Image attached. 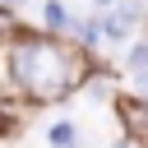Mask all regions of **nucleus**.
I'll return each instance as SVG.
<instances>
[{
	"instance_id": "39448f33",
	"label": "nucleus",
	"mask_w": 148,
	"mask_h": 148,
	"mask_svg": "<svg viewBox=\"0 0 148 148\" xmlns=\"http://www.w3.org/2000/svg\"><path fill=\"white\" fill-rule=\"evenodd\" d=\"M130 69L139 74V69H148V42H139L134 51H130Z\"/></svg>"
},
{
	"instance_id": "6e6552de",
	"label": "nucleus",
	"mask_w": 148,
	"mask_h": 148,
	"mask_svg": "<svg viewBox=\"0 0 148 148\" xmlns=\"http://www.w3.org/2000/svg\"><path fill=\"white\" fill-rule=\"evenodd\" d=\"M0 5H23V0H0Z\"/></svg>"
},
{
	"instance_id": "1a4fd4ad",
	"label": "nucleus",
	"mask_w": 148,
	"mask_h": 148,
	"mask_svg": "<svg viewBox=\"0 0 148 148\" xmlns=\"http://www.w3.org/2000/svg\"><path fill=\"white\" fill-rule=\"evenodd\" d=\"M116 148H130V143H116Z\"/></svg>"
},
{
	"instance_id": "7ed1b4c3",
	"label": "nucleus",
	"mask_w": 148,
	"mask_h": 148,
	"mask_svg": "<svg viewBox=\"0 0 148 148\" xmlns=\"http://www.w3.org/2000/svg\"><path fill=\"white\" fill-rule=\"evenodd\" d=\"M51 143H56V148H69V143H79V134H74V125H69V120H60V125H51Z\"/></svg>"
},
{
	"instance_id": "0eeeda50",
	"label": "nucleus",
	"mask_w": 148,
	"mask_h": 148,
	"mask_svg": "<svg viewBox=\"0 0 148 148\" xmlns=\"http://www.w3.org/2000/svg\"><path fill=\"white\" fill-rule=\"evenodd\" d=\"M92 5H97V9H111V5H116V0H92Z\"/></svg>"
},
{
	"instance_id": "20e7f679",
	"label": "nucleus",
	"mask_w": 148,
	"mask_h": 148,
	"mask_svg": "<svg viewBox=\"0 0 148 148\" xmlns=\"http://www.w3.org/2000/svg\"><path fill=\"white\" fill-rule=\"evenodd\" d=\"M46 23H51V28H65V23H69V14H65V5H60V0H51V5H46Z\"/></svg>"
},
{
	"instance_id": "f257e3e1",
	"label": "nucleus",
	"mask_w": 148,
	"mask_h": 148,
	"mask_svg": "<svg viewBox=\"0 0 148 148\" xmlns=\"http://www.w3.org/2000/svg\"><path fill=\"white\" fill-rule=\"evenodd\" d=\"M9 65H14V79H18L32 97H42V102H51V97L69 92V83H79V60H69V51H60V46L46 42V37L18 42Z\"/></svg>"
},
{
	"instance_id": "f03ea898",
	"label": "nucleus",
	"mask_w": 148,
	"mask_h": 148,
	"mask_svg": "<svg viewBox=\"0 0 148 148\" xmlns=\"http://www.w3.org/2000/svg\"><path fill=\"white\" fill-rule=\"evenodd\" d=\"M134 18H139V0H116V9L97 23V37H106V42H125V32L134 28Z\"/></svg>"
},
{
	"instance_id": "423d86ee",
	"label": "nucleus",
	"mask_w": 148,
	"mask_h": 148,
	"mask_svg": "<svg viewBox=\"0 0 148 148\" xmlns=\"http://www.w3.org/2000/svg\"><path fill=\"white\" fill-rule=\"evenodd\" d=\"M134 88H139V92L148 97V69H139V74H134Z\"/></svg>"
}]
</instances>
